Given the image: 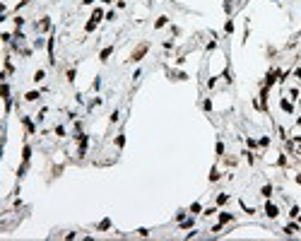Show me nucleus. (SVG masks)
<instances>
[{
	"instance_id": "obj_9",
	"label": "nucleus",
	"mask_w": 301,
	"mask_h": 241,
	"mask_svg": "<svg viewBox=\"0 0 301 241\" xmlns=\"http://www.w3.org/2000/svg\"><path fill=\"white\" fill-rule=\"evenodd\" d=\"M219 178V171L217 169H212V174H210V181H217Z\"/></svg>"
},
{
	"instance_id": "obj_3",
	"label": "nucleus",
	"mask_w": 301,
	"mask_h": 241,
	"mask_svg": "<svg viewBox=\"0 0 301 241\" xmlns=\"http://www.w3.org/2000/svg\"><path fill=\"white\" fill-rule=\"evenodd\" d=\"M111 51H113V46H109V48H104L99 58H101V60H109V55H111Z\"/></svg>"
},
{
	"instance_id": "obj_1",
	"label": "nucleus",
	"mask_w": 301,
	"mask_h": 241,
	"mask_svg": "<svg viewBox=\"0 0 301 241\" xmlns=\"http://www.w3.org/2000/svg\"><path fill=\"white\" fill-rule=\"evenodd\" d=\"M149 51V44H142V46H137L135 51H133V55H130V60L133 63H140V60H142L145 58V53Z\"/></svg>"
},
{
	"instance_id": "obj_13",
	"label": "nucleus",
	"mask_w": 301,
	"mask_h": 241,
	"mask_svg": "<svg viewBox=\"0 0 301 241\" xmlns=\"http://www.w3.org/2000/svg\"><path fill=\"white\" fill-rule=\"evenodd\" d=\"M104 3H111V0H104Z\"/></svg>"
},
{
	"instance_id": "obj_7",
	"label": "nucleus",
	"mask_w": 301,
	"mask_h": 241,
	"mask_svg": "<svg viewBox=\"0 0 301 241\" xmlns=\"http://www.w3.org/2000/svg\"><path fill=\"white\" fill-rule=\"evenodd\" d=\"M284 232H287V234H292V232H299V227H296V224H287V227H284Z\"/></svg>"
},
{
	"instance_id": "obj_8",
	"label": "nucleus",
	"mask_w": 301,
	"mask_h": 241,
	"mask_svg": "<svg viewBox=\"0 0 301 241\" xmlns=\"http://www.w3.org/2000/svg\"><path fill=\"white\" fill-rule=\"evenodd\" d=\"M164 24H166V17H159V20H157V24H154V27L159 29V27H164Z\"/></svg>"
},
{
	"instance_id": "obj_4",
	"label": "nucleus",
	"mask_w": 301,
	"mask_h": 241,
	"mask_svg": "<svg viewBox=\"0 0 301 241\" xmlns=\"http://www.w3.org/2000/svg\"><path fill=\"white\" fill-rule=\"evenodd\" d=\"M44 77H46V72H44V70H36V72H34V82H41Z\"/></svg>"
},
{
	"instance_id": "obj_10",
	"label": "nucleus",
	"mask_w": 301,
	"mask_h": 241,
	"mask_svg": "<svg viewBox=\"0 0 301 241\" xmlns=\"http://www.w3.org/2000/svg\"><path fill=\"white\" fill-rule=\"evenodd\" d=\"M219 219H222V222H229V219H231V215H229V212H222Z\"/></svg>"
},
{
	"instance_id": "obj_11",
	"label": "nucleus",
	"mask_w": 301,
	"mask_h": 241,
	"mask_svg": "<svg viewBox=\"0 0 301 241\" xmlns=\"http://www.w3.org/2000/svg\"><path fill=\"white\" fill-rule=\"evenodd\" d=\"M222 152H224V145H222V142H217V157H222Z\"/></svg>"
},
{
	"instance_id": "obj_5",
	"label": "nucleus",
	"mask_w": 301,
	"mask_h": 241,
	"mask_svg": "<svg viewBox=\"0 0 301 241\" xmlns=\"http://www.w3.org/2000/svg\"><path fill=\"white\" fill-rule=\"evenodd\" d=\"M39 97H41V94H39V92H29V94H27L24 99H27V101H36Z\"/></svg>"
},
{
	"instance_id": "obj_12",
	"label": "nucleus",
	"mask_w": 301,
	"mask_h": 241,
	"mask_svg": "<svg viewBox=\"0 0 301 241\" xmlns=\"http://www.w3.org/2000/svg\"><path fill=\"white\" fill-rule=\"evenodd\" d=\"M27 3H29V0H20V5H17V10H20V7H24Z\"/></svg>"
},
{
	"instance_id": "obj_6",
	"label": "nucleus",
	"mask_w": 301,
	"mask_h": 241,
	"mask_svg": "<svg viewBox=\"0 0 301 241\" xmlns=\"http://www.w3.org/2000/svg\"><path fill=\"white\" fill-rule=\"evenodd\" d=\"M263 195L270 198V195H272V186H263Z\"/></svg>"
},
{
	"instance_id": "obj_2",
	"label": "nucleus",
	"mask_w": 301,
	"mask_h": 241,
	"mask_svg": "<svg viewBox=\"0 0 301 241\" xmlns=\"http://www.w3.org/2000/svg\"><path fill=\"white\" fill-rule=\"evenodd\" d=\"M265 215H268L270 219H275V217L279 215V210H277V205H272V202H268V205H265Z\"/></svg>"
}]
</instances>
